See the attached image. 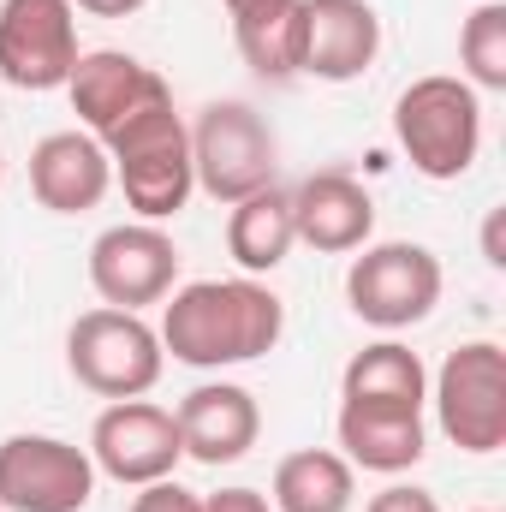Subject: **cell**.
Returning <instances> with one entry per match:
<instances>
[{"label": "cell", "mask_w": 506, "mask_h": 512, "mask_svg": "<svg viewBox=\"0 0 506 512\" xmlns=\"http://www.w3.org/2000/svg\"><path fill=\"white\" fill-rule=\"evenodd\" d=\"M155 334H161V352H173L179 364H191V370H227V364L268 358L280 346L286 304L256 274L191 280V286L167 292V310H161Z\"/></svg>", "instance_id": "obj_1"}, {"label": "cell", "mask_w": 506, "mask_h": 512, "mask_svg": "<svg viewBox=\"0 0 506 512\" xmlns=\"http://www.w3.org/2000/svg\"><path fill=\"white\" fill-rule=\"evenodd\" d=\"M108 161H114V179L126 191L131 215L137 221H173L191 191H197V173H191V126L179 120L173 96L149 102L143 114H131L126 126H114L102 137Z\"/></svg>", "instance_id": "obj_2"}, {"label": "cell", "mask_w": 506, "mask_h": 512, "mask_svg": "<svg viewBox=\"0 0 506 512\" xmlns=\"http://www.w3.org/2000/svg\"><path fill=\"white\" fill-rule=\"evenodd\" d=\"M393 137L405 149V161L447 185V179H465L477 149H483V96L465 84V78H417L399 102H393Z\"/></svg>", "instance_id": "obj_3"}, {"label": "cell", "mask_w": 506, "mask_h": 512, "mask_svg": "<svg viewBox=\"0 0 506 512\" xmlns=\"http://www.w3.org/2000/svg\"><path fill=\"white\" fill-rule=\"evenodd\" d=\"M191 173H197V191L233 209L274 185L280 143L251 102H209L191 126Z\"/></svg>", "instance_id": "obj_4"}, {"label": "cell", "mask_w": 506, "mask_h": 512, "mask_svg": "<svg viewBox=\"0 0 506 512\" xmlns=\"http://www.w3.org/2000/svg\"><path fill=\"white\" fill-rule=\"evenodd\" d=\"M66 364L78 387L102 393V399H143L149 387L161 382V334L137 316V310H84L72 328H66Z\"/></svg>", "instance_id": "obj_5"}, {"label": "cell", "mask_w": 506, "mask_h": 512, "mask_svg": "<svg viewBox=\"0 0 506 512\" xmlns=\"http://www.w3.org/2000/svg\"><path fill=\"white\" fill-rule=\"evenodd\" d=\"M346 304L358 310V322H370L381 334L417 328L441 304V256L411 239L364 245V256H352L346 268Z\"/></svg>", "instance_id": "obj_6"}, {"label": "cell", "mask_w": 506, "mask_h": 512, "mask_svg": "<svg viewBox=\"0 0 506 512\" xmlns=\"http://www.w3.org/2000/svg\"><path fill=\"white\" fill-rule=\"evenodd\" d=\"M435 417L459 453H501L506 447V352L495 340H471L447 352L435 376Z\"/></svg>", "instance_id": "obj_7"}, {"label": "cell", "mask_w": 506, "mask_h": 512, "mask_svg": "<svg viewBox=\"0 0 506 512\" xmlns=\"http://www.w3.org/2000/svg\"><path fill=\"white\" fill-rule=\"evenodd\" d=\"M96 495L90 447L60 435H6L0 441V512H84Z\"/></svg>", "instance_id": "obj_8"}, {"label": "cell", "mask_w": 506, "mask_h": 512, "mask_svg": "<svg viewBox=\"0 0 506 512\" xmlns=\"http://www.w3.org/2000/svg\"><path fill=\"white\" fill-rule=\"evenodd\" d=\"M78 66L72 0H0V78L12 90H66Z\"/></svg>", "instance_id": "obj_9"}, {"label": "cell", "mask_w": 506, "mask_h": 512, "mask_svg": "<svg viewBox=\"0 0 506 512\" xmlns=\"http://www.w3.org/2000/svg\"><path fill=\"white\" fill-rule=\"evenodd\" d=\"M179 459H185V447H179V423H173L167 405L114 399L96 417V429H90V465H96V477H114L126 489L173 477Z\"/></svg>", "instance_id": "obj_10"}, {"label": "cell", "mask_w": 506, "mask_h": 512, "mask_svg": "<svg viewBox=\"0 0 506 512\" xmlns=\"http://www.w3.org/2000/svg\"><path fill=\"white\" fill-rule=\"evenodd\" d=\"M179 280V245L155 221H120L90 245V286L114 310L161 304Z\"/></svg>", "instance_id": "obj_11"}, {"label": "cell", "mask_w": 506, "mask_h": 512, "mask_svg": "<svg viewBox=\"0 0 506 512\" xmlns=\"http://www.w3.org/2000/svg\"><path fill=\"white\" fill-rule=\"evenodd\" d=\"M381 18L370 0H298V72L316 84H352L376 66Z\"/></svg>", "instance_id": "obj_12"}, {"label": "cell", "mask_w": 506, "mask_h": 512, "mask_svg": "<svg viewBox=\"0 0 506 512\" xmlns=\"http://www.w3.org/2000/svg\"><path fill=\"white\" fill-rule=\"evenodd\" d=\"M66 96H72L78 126L102 143L114 126H126L131 114H143L149 102H161V96H173V90H167V78H161L155 66H143L137 54L96 48V54H78L72 78H66Z\"/></svg>", "instance_id": "obj_13"}, {"label": "cell", "mask_w": 506, "mask_h": 512, "mask_svg": "<svg viewBox=\"0 0 506 512\" xmlns=\"http://www.w3.org/2000/svg\"><path fill=\"white\" fill-rule=\"evenodd\" d=\"M292 227H298V245L322 256L364 251L376 233V197L346 167H322L292 185Z\"/></svg>", "instance_id": "obj_14"}, {"label": "cell", "mask_w": 506, "mask_h": 512, "mask_svg": "<svg viewBox=\"0 0 506 512\" xmlns=\"http://www.w3.org/2000/svg\"><path fill=\"white\" fill-rule=\"evenodd\" d=\"M179 423V447L185 459L197 465H239L262 435V411H256V393L239 382H203L191 387L173 411Z\"/></svg>", "instance_id": "obj_15"}, {"label": "cell", "mask_w": 506, "mask_h": 512, "mask_svg": "<svg viewBox=\"0 0 506 512\" xmlns=\"http://www.w3.org/2000/svg\"><path fill=\"white\" fill-rule=\"evenodd\" d=\"M114 161L90 131H48L30 149V191L48 215H84L108 197Z\"/></svg>", "instance_id": "obj_16"}, {"label": "cell", "mask_w": 506, "mask_h": 512, "mask_svg": "<svg viewBox=\"0 0 506 512\" xmlns=\"http://www.w3.org/2000/svg\"><path fill=\"white\" fill-rule=\"evenodd\" d=\"M340 447H346V465L358 471H376V477H399L411 471L423 453H429V435H423V411H405V405H352L340 399Z\"/></svg>", "instance_id": "obj_17"}, {"label": "cell", "mask_w": 506, "mask_h": 512, "mask_svg": "<svg viewBox=\"0 0 506 512\" xmlns=\"http://www.w3.org/2000/svg\"><path fill=\"white\" fill-rule=\"evenodd\" d=\"M233 42L256 78L286 84L298 78V0H227Z\"/></svg>", "instance_id": "obj_18"}, {"label": "cell", "mask_w": 506, "mask_h": 512, "mask_svg": "<svg viewBox=\"0 0 506 512\" xmlns=\"http://www.w3.org/2000/svg\"><path fill=\"white\" fill-rule=\"evenodd\" d=\"M298 245V227H292V191L268 185L245 203H233L227 215V251L245 274H274Z\"/></svg>", "instance_id": "obj_19"}, {"label": "cell", "mask_w": 506, "mask_h": 512, "mask_svg": "<svg viewBox=\"0 0 506 512\" xmlns=\"http://www.w3.org/2000/svg\"><path fill=\"white\" fill-rule=\"evenodd\" d=\"M340 399H352V405H405V411H423V399H429V370H423V358H417L411 346L376 340V346H364V352L346 364Z\"/></svg>", "instance_id": "obj_20"}, {"label": "cell", "mask_w": 506, "mask_h": 512, "mask_svg": "<svg viewBox=\"0 0 506 512\" xmlns=\"http://www.w3.org/2000/svg\"><path fill=\"white\" fill-rule=\"evenodd\" d=\"M352 465L346 453H328V447H304V453H286L274 465V512H352Z\"/></svg>", "instance_id": "obj_21"}, {"label": "cell", "mask_w": 506, "mask_h": 512, "mask_svg": "<svg viewBox=\"0 0 506 512\" xmlns=\"http://www.w3.org/2000/svg\"><path fill=\"white\" fill-rule=\"evenodd\" d=\"M459 60L471 90H506V0H483L459 30Z\"/></svg>", "instance_id": "obj_22"}, {"label": "cell", "mask_w": 506, "mask_h": 512, "mask_svg": "<svg viewBox=\"0 0 506 512\" xmlns=\"http://www.w3.org/2000/svg\"><path fill=\"white\" fill-rule=\"evenodd\" d=\"M131 512H203V495H191L185 483L161 477V483H143V489H137Z\"/></svg>", "instance_id": "obj_23"}, {"label": "cell", "mask_w": 506, "mask_h": 512, "mask_svg": "<svg viewBox=\"0 0 506 512\" xmlns=\"http://www.w3.org/2000/svg\"><path fill=\"white\" fill-rule=\"evenodd\" d=\"M364 512H441V507H435L429 489H417V483H393V489H381Z\"/></svg>", "instance_id": "obj_24"}, {"label": "cell", "mask_w": 506, "mask_h": 512, "mask_svg": "<svg viewBox=\"0 0 506 512\" xmlns=\"http://www.w3.org/2000/svg\"><path fill=\"white\" fill-rule=\"evenodd\" d=\"M203 512H274V507L256 489H215V495H203Z\"/></svg>", "instance_id": "obj_25"}, {"label": "cell", "mask_w": 506, "mask_h": 512, "mask_svg": "<svg viewBox=\"0 0 506 512\" xmlns=\"http://www.w3.org/2000/svg\"><path fill=\"white\" fill-rule=\"evenodd\" d=\"M72 6H84L96 18H131V12H143V0H72Z\"/></svg>", "instance_id": "obj_26"}, {"label": "cell", "mask_w": 506, "mask_h": 512, "mask_svg": "<svg viewBox=\"0 0 506 512\" xmlns=\"http://www.w3.org/2000/svg\"><path fill=\"white\" fill-rule=\"evenodd\" d=\"M501 209L489 215V227H483V256H489V268H506V251H501Z\"/></svg>", "instance_id": "obj_27"}, {"label": "cell", "mask_w": 506, "mask_h": 512, "mask_svg": "<svg viewBox=\"0 0 506 512\" xmlns=\"http://www.w3.org/2000/svg\"><path fill=\"white\" fill-rule=\"evenodd\" d=\"M0 179H6V161H0Z\"/></svg>", "instance_id": "obj_28"}, {"label": "cell", "mask_w": 506, "mask_h": 512, "mask_svg": "<svg viewBox=\"0 0 506 512\" xmlns=\"http://www.w3.org/2000/svg\"><path fill=\"white\" fill-rule=\"evenodd\" d=\"M477 512H495V507H477Z\"/></svg>", "instance_id": "obj_29"}]
</instances>
